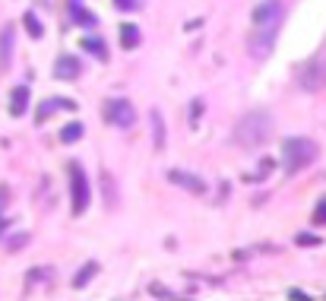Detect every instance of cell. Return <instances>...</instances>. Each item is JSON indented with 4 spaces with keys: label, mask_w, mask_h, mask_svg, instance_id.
I'll return each instance as SVG.
<instances>
[{
    "label": "cell",
    "mask_w": 326,
    "mask_h": 301,
    "mask_svg": "<svg viewBox=\"0 0 326 301\" xmlns=\"http://www.w3.org/2000/svg\"><path fill=\"white\" fill-rule=\"evenodd\" d=\"M273 130H276V121H273L269 111H250V115H244L238 124H234L231 140L241 149H260L269 137H273Z\"/></svg>",
    "instance_id": "6da1fadb"
},
{
    "label": "cell",
    "mask_w": 326,
    "mask_h": 301,
    "mask_svg": "<svg viewBox=\"0 0 326 301\" xmlns=\"http://www.w3.org/2000/svg\"><path fill=\"white\" fill-rule=\"evenodd\" d=\"M317 159V143L314 140H307V137H292V140H285L282 143V165H285V172H301V168H307Z\"/></svg>",
    "instance_id": "7a4b0ae2"
},
{
    "label": "cell",
    "mask_w": 326,
    "mask_h": 301,
    "mask_svg": "<svg viewBox=\"0 0 326 301\" xmlns=\"http://www.w3.org/2000/svg\"><path fill=\"white\" fill-rule=\"evenodd\" d=\"M67 175H70V194H73V216H83L86 206H89V197H92L89 181H86V172H83L79 162H70Z\"/></svg>",
    "instance_id": "3957f363"
},
{
    "label": "cell",
    "mask_w": 326,
    "mask_h": 301,
    "mask_svg": "<svg viewBox=\"0 0 326 301\" xmlns=\"http://www.w3.org/2000/svg\"><path fill=\"white\" fill-rule=\"evenodd\" d=\"M276 35H279V26H253V32L247 35V51H250V58H269L276 48Z\"/></svg>",
    "instance_id": "277c9868"
},
{
    "label": "cell",
    "mask_w": 326,
    "mask_h": 301,
    "mask_svg": "<svg viewBox=\"0 0 326 301\" xmlns=\"http://www.w3.org/2000/svg\"><path fill=\"white\" fill-rule=\"evenodd\" d=\"M105 121L111 127H120V130H130L136 124V108L127 102V99H108L105 102Z\"/></svg>",
    "instance_id": "5b68a950"
},
{
    "label": "cell",
    "mask_w": 326,
    "mask_h": 301,
    "mask_svg": "<svg viewBox=\"0 0 326 301\" xmlns=\"http://www.w3.org/2000/svg\"><path fill=\"white\" fill-rule=\"evenodd\" d=\"M282 16H285L282 0H260L250 13V20H253V26H282Z\"/></svg>",
    "instance_id": "8992f818"
},
{
    "label": "cell",
    "mask_w": 326,
    "mask_h": 301,
    "mask_svg": "<svg viewBox=\"0 0 326 301\" xmlns=\"http://www.w3.org/2000/svg\"><path fill=\"white\" fill-rule=\"evenodd\" d=\"M323 64H326V58H323V61L314 58V61H307V64L298 70V80H301V86H304L307 92H314V89L320 86V80H323Z\"/></svg>",
    "instance_id": "52a82bcc"
},
{
    "label": "cell",
    "mask_w": 326,
    "mask_h": 301,
    "mask_svg": "<svg viewBox=\"0 0 326 301\" xmlns=\"http://www.w3.org/2000/svg\"><path fill=\"white\" fill-rule=\"evenodd\" d=\"M168 181L177 184V187H184V191H190V194H206V181L196 178V175H190V172H184V168H171V172H168Z\"/></svg>",
    "instance_id": "ba28073f"
},
{
    "label": "cell",
    "mask_w": 326,
    "mask_h": 301,
    "mask_svg": "<svg viewBox=\"0 0 326 301\" xmlns=\"http://www.w3.org/2000/svg\"><path fill=\"white\" fill-rule=\"evenodd\" d=\"M54 111H76V102H73V99H57V96H54V99H45V102L38 105V111H35V124H45Z\"/></svg>",
    "instance_id": "9c48e42d"
},
{
    "label": "cell",
    "mask_w": 326,
    "mask_h": 301,
    "mask_svg": "<svg viewBox=\"0 0 326 301\" xmlns=\"http://www.w3.org/2000/svg\"><path fill=\"white\" fill-rule=\"evenodd\" d=\"M79 73L83 67H79V58H73V54H60L57 64H54V77L57 80H76Z\"/></svg>",
    "instance_id": "30bf717a"
},
{
    "label": "cell",
    "mask_w": 326,
    "mask_h": 301,
    "mask_svg": "<svg viewBox=\"0 0 326 301\" xmlns=\"http://www.w3.org/2000/svg\"><path fill=\"white\" fill-rule=\"evenodd\" d=\"M16 39V29L13 26H4V32H0V70H10V64H13V42Z\"/></svg>",
    "instance_id": "8fae6325"
},
{
    "label": "cell",
    "mask_w": 326,
    "mask_h": 301,
    "mask_svg": "<svg viewBox=\"0 0 326 301\" xmlns=\"http://www.w3.org/2000/svg\"><path fill=\"white\" fill-rule=\"evenodd\" d=\"M149 124H152V146L155 149H165V143H168V137H165V118H161L158 108L149 111Z\"/></svg>",
    "instance_id": "7c38bea8"
},
{
    "label": "cell",
    "mask_w": 326,
    "mask_h": 301,
    "mask_svg": "<svg viewBox=\"0 0 326 301\" xmlns=\"http://www.w3.org/2000/svg\"><path fill=\"white\" fill-rule=\"evenodd\" d=\"M26 108H29V89L26 86H16L13 96H10V115L13 118H23Z\"/></svg>",
    "instance_id": "4fadbf2b"
},
{
    "label": "cell",
    "mask_w": 326,
    "mask_h": 301,
    "mask_svg": "<svg viewBox=\"0 0 326 301\" xmlns=\"http://www.w3.org/2000/svg\"><path fill=\"white\" fill-rule=\"evenodd\" d=\"M79 48H83L86 54H92L95 61H108V48H105V42L98 39V35H86V39L79 42Z\"/></svg>",
    "instance_id": "5bb4252c"
},
{
    "label": "cell",
    "mask_w": 326,
    "mask_h": 301,
    "mask_svg": "<svg viewBox=\"0 0 326 301\" xmlns=\"http://www.w3.org/2000/svg\"><path fill=\"white\" fill-rule=\"evenodd\" d=\"M95 273H98V263H95V260L83 263V267H79V273L73 276V289H86V286H89V279H92Z\"/></svg>",
    "instance_id": "9a60e30c"
},
{
    "label": "cell",
    "mask_w": 326,
    "mask_h": 301,
    "mask_svg": "<svg viewBox=\"0 0 326 301\" xmlns=\"http://www.w3.org/2000/svg\"><path fill=\"white\" fill-rule=\"evenodd\" d=\"M70 20H73L76 26H95V23H98V16H95V13H89V10H83L79 4H73V7H70Z\"/></svg>",
    "instance_id": "2e32d148"
},
{
    "label": "cell",
    "mask_w": 326,
    "mask_h": 301,
    "mask_svg": "<svg viewBox=\"0 0 326 301\" xmlns=\"http://www.w3.org/2000/svg\"><path fill=\"white\" fill-rule=\"evenodd\" d=\"M23 26H26V32H29V39H42V35H45V26L38 23V16H35L32 10L23 13Z\"/></svg>",
    "instance_id": "e0dca14e"
},
{
    "label": "cell",
    "mask_w": 326,
    "mask_h": 301,
    "mask_svg": "<svg viewBox=\"0 0 326 301\" xmlns=\"http://www.w3.org/2000/svg\"><path fill=\"white\" fill-rule=\"evenodd\" d=\"M120 45H124L127 51H133V48L139 45V29H136V26H130V23L120 26Z\"/></svg>",
    "instance_id": "ac0fdd59"
},
{
    "label": "cell",
    "mask_w": 326,
    "mask_h": 301,
    "mask_svg": "<svg viewBox=\"0 0 326 301\" xmlns=\"http://www.w3.org/2000/svg\"><path fill=\"white\" fill-rule=\"evenodd\" d=\"M83 134H86L83 124H79V121H70V124L60 130V143H76V140H83Z\"/></svg>",
    "instance_id": "d6986e66"
},
{
    "label": "cell",
    "mask_w": 326,
    "mask_h": 301,
    "mask_svg": "<svg viewBox=\"0 0 326 301\" xmlns=\"http://www.w3.org/2000/svg\"><path fill=\"white\" fill-rule=\"evenodd\" d=\"M101 187H105V206L108 210H114V181H111V172H101Z\"/></svg>",
    "instance_id": "ffe728a7"
},
{
    "label": "cell",
    "mask_w": 326,
    "mask_h": 301,
    "mask_svg": "<svg viewBox=\"0 0 326 301\" xmlns=\"http://www.w3.org/2000/svg\"><path fill=\"white\" fill-rule=\"evenodd\" d=\"M295 241L301 244V248H317V244H323L317 235H307V232H301V235H295Z\"/></svg>",
    "instance_id": "44dd1931"
},
{
    "label": "cell",
    "mask_w": 326,
    "mask_h": 301,
    "mask_svg": "<svg viewBox=\"0 0 326 301\" xmlns=\"http://www.w3.org/2000/svg\"><path fill=\"white\" fill-rule=\"evenodd\" d=\"M273 168H276V162H273V159H263V162H260V172H257V175H250L247 181H257V178H266L269 172H273Z\"/></svg>",
    "instance_id": "7402d4cb"
},
{
    "label": "cell",
    "mask_w": 326,
    "mask_h": 301,
    "mask_svg": "<svg viewBox=\"0 0 326 301\" xmlns=\"http://www.w3.org/2000/svg\"><path fill=\"white\" fill-rule=\"evenodd\" d=\"M26 241H29V235H26V232H19V235H13V238H10L7 248H10V251H23V248H26Z\"/></svg>",
    "instance_id": "603a6c76"
},
{
    "label": "cell",
    "mask_w": 326,
    "mask_h": 301,
    "mask_svg": "<svg viewBox=\"0 0 326 301\" xmlns=\"http://www.w3.org/2000/svg\"><path fill=\"white\" fill-rule=\"evenodd\" d=\"M326 222V197L317 203V210H314V225H323Z\"/></svg>",
    "instance_id": "cb8c5ba5"
},
{
    "label": "cell",
    "mask_w": 326,
    "mask_h": 301,
    "mask_svg": "<svg viewBox=\"0 0 326 301\" xmlns=\"http://www.w3.org/2000/svg\"><path fill=\"white\" fill-rule=\"evenodd\" d=\"M10 203V194H7V187L0 184V229H4V206Z\"/></svg>",
    "instance_id": "d4e9b609"
},
{
    "label": "cell",
    "mask_w": 326,
    "mask_h": 301,
    "mask_svg": "<svg viewBox=\"0 0 326 301\" xmlns=\"http://www.w3.org/2000/svg\"><path fill=\"white\" fill-rule=\"evenodd\" d=\"M114 7H117V10H136L139 0H114Z\"/></svg>",
    "instance_id": "484cf974"
},
{
    "label": "cell",
    "mask_w": 326,
    "mask_h": 301,
    "mask_svg": "<svg viewBox=\"0 0 326 301\" xmlns=\"http://www.w3.org/2000/svg\"><path fill=\"white\" fill-rule=\"evenodd\" d=\"M152 292H155L158 298H177V295H174L171 289H165V286H158V282H155V286H152Z\"/></svg>",
    "instance_id": "4316f807"
},
{
    "label": "cell",
    "mask_w": 326,
    "mask_h": 301,
    "mask_svg": "<svg viewBox=\"0 0 326 301\" xmlns=\"http://www.w3.org/2000/svg\"><path fill=\"white\" fill-rule=\"evenodd\" d=\"M288 298H298V301H307V298H311V295H304L301 289H292V292H288Z\"/></svg>",
    "instance_id": "83f0119b"
},
{
    "label": "cell",
    "mask_w": 326,
    "mask_h": 301,
    "mask_svg": "<svg viewBox=\"0 0 326 301\" xmlns=\"http://www.w3.org/2000/svg\"><path fill=\"white\" fill-rule=\"evenodd\" d=\"M73 4H83V0H67V7H73Z\"/></svg>",
    "instance_id": "f1b7e54d"
}]
</instances>
